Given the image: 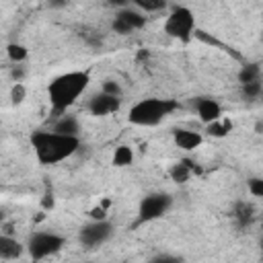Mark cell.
Wrapping results in <instances>:
<instances>
[{
	"mask_svg": "<svg viewBox=\"0 0 263 263\" xmlns=\"http://www.w3.org/2000/svg\"><path fill=\"white\" fill-rule=\"evenodd\" d=\"M205 127H208V132H210V136L224 138V136L232 129V123H230L228 119H218V121H214V123H210V125H205Z\"/></svg>",
	"mask_w": 263,
	"mask_h": 263,
	"instance_id": "cell-21",
	"label": "cell"
},
{
	"mask_svg": "<svg viewBox=\"0 0 263 263\" xmlns=\"http://www.w3.org/2000/svg\"><path fill=\"white\" fill-rule=\"evenodd\" d=\"M232 216H234V220H236L238 226H249L253 222V218H255V208L251 203H247V201H238L234 205Z\"/></svg>",
	"mask_w": 263,
	"mask_h": 263,
	"instance_id": "cell-14",
	"label": "cell"
},
{
	"mask_svg": "<svg viewBox=\"0 0 263 263\" xmlns=\"http://www.w3.org/2000/svg\"><path fill=\"white\" fill-rule=\"evenodd\" d=\"M261 39H263V33H261Z\"/></svg>",
	"mask_w": 263,
	"mask_h": 263,
	"instance_id": "cell-29",
	"label": "cell"
},
{
	"mask_svg": "<svg viewBox=\"0 0 263 263\" xmlns=\"http://www.w3.org/2000/svg\"><path fill=\"white\" fill-rule=\"evenodd\" d=\"M66 245V238L58 232H51V230H39V232H33L27 240V253L31 259L35 261H41V259H47L55 253H60Z\"/></svg>",
	"mask_w": 263,
	"mask_h": 263,
	"instance_id": "cell-5",
	"label": "cell"
},
{
	"mask_svg": "<svg viewBox=\"0 0 263 263\" xmlns=\"http://www.w3.org/2000/svg\"><path fill=\"white\" fill-rule=\"evenodd\" d=\"M240 92L245 97V101H255L263 95V82L261 80H253V82H245L240 84Z\"/></svg>",
	"mask_w": 263,
	"mask_h": 263,
	"instance_id": "cell-18",
	"label": "cell"
},
{
	"mask_svg": "<svg viewBox=\"0 0 263 263\" xmlns=\"http://www.w3.org/2000/svg\"><path fill=\"white\" fill-rule=\"evenodd\" d=\"M146 21H148L146 12H142L136 6H125L115 12V16L111 21V29L117 35H132V33L140 31L146 25Z\"/></svg>",
	"mask_w": 263,
	"mask_h": 263,
	"instance_id": "cell-8",
	"label": "cell"
},
{
	"mask_svg": "<svg viewBox=\"0 0 263 263\" xmlns=\"http://www.w3.org/2000/svg\"><path fill=\"white\" fill-rule=\"evenodd\" d=\"M168 175H171V179H173L175 183H185V181L191 179L193 168H191V164H189L187 160H181V162H175V164L171 166Z\"/></svg>",
	"mask_w": 263,
	"mask_h": 263,
	"instance_id": "cell-15",
	"label": "cell"
},
{
	"mask_svg": "<svg viewBox=\"0 0 263 263\" xmlns=\"http://www.w3.org/2000/svg\"><path fill=\"white\" fill-rule=\"evenodd\" d=\"M31 146L35 152V158L43 166H53L64 160H68L72 154L80 148L78 136H66L55 129H41L31 136Z\"/></svg>",
	"mask_w": 263,
	"mask_h": 263,
	"instance_id": "cell-1",
	"label": "cell"
},
{
	"mask_svg": "<svg viewBox=\"0 0 263 263\" xmlns=\"http://www.w3.org/2000/svg\"><path fill=\"white\" fill-rule=\"evenodd\" d=\"M173 142L177 148L185 150V152H191V150H197L203 142V136L199 132H193V129H187V127H179L173 132Z\"/></svg>",
	"mask_w": 263,
	"mask_h": 263,
	"instance_id": "cell-11",
	"label": "cell"
},
{
	"mask_svg": "<svg viewBox=\"0 0 263 263\" xmlns=\"http://www.w3.org/2000/svg\"><path fill=\"white\" fill-rule=\"evenodd\" d=\"M25 251H27V245L18 242L16 238H12V236H8V234H0V259H2V261L21 259Z\"/></svg>",
	"mask_w": 263,
	"mask_h": 263,
	"instance_id": "cell-12",
	"label": "cell"
},
{
	"mask_svg": "<svg viewBox=\"0 0 263 263\" xmlns=\"http://www.w3.org/2000/svg\"><path fill=\"white\" fill-rule=\"evenodd\" d=\"M90 218H92V220L105 218V210H103V208H95V210H90Z\"/></svg>",
	"mask_w": 263,
	"mask_h": 263,
	"instance_id": "cell-27",
	"label": "cell"
},
{
	"mask_svg": "<svg viewBox=\"0 0 263 263\" xmlns=\"http://www.w3.org/2000/svg\"><path fill=\"white\" fill-rule=\"evenodd\" d=\"M10 99H12V103H16V105L25 99V86H23L21 82H16V84L12 86V90H10Z\"/></svg>",
	"mask_w": 263,
	"mask_h": 263,
	"instance_id": "cell-24",
	"label": "cell"
},
{
	"mask_svg": "<svg viewBox=\"0 0 263 263\" xmlns=\"http://www.w3.org/2000/svg\"><path fill=\"white\" fill-rule=\"evenodd\" d=\"M193 111L197 115V119L203 125H210L218 119H222V105L212 99V97H197L193 99Z\"/></svg>",
	"mask_w": 263,
	"mask_h": 263,
	"instance_id": "cell-10",
	"label": "cell"
},
{
	"mask_svg": "<svg viewBox=\"0 0 263 263\" xmlns=\"http://www.w3.org/2000/svg\"><path fill=\"white\" fill-rule=\"evenodd\" d=\"M259 247H261V253H263V238H261V242H259Z\"/></svg>",
	"mask_w": 263,
	"mask_h": 263,
	"instance_id": "cell-28",
	"label": "cell"
},
{
	"mask_svg": "<svg viewBox=\"0 0 263 263\" xmlns=\"http://www.w3.org/2000/svg\"><path fill=\"white\" fill-rule=\"evenodd\" d=\"M88 82H90V74L86 70H72L55 76L47 86L51 111L55 115L66 113V109H70L88 88Z\"/></svg>",
	"mask_w": 263,
	"mask_h": 263,
	"instance_id": "cell-2",
	"label": "cell"
},
{
	"mask_svg": "<svg viewBox=\"0 0 263 263\" xmlns=\"http://www.w3.org/2000/svg\"><path fill=\"white\" fill-rule=\"evenodd\" d=\"M6 53H8L10 62L21 64V62H25V60H27L29 49H27L25 45H21V43H8V45H6Z\"/></svg>",
	"mask_w": 263,
	"mask_h": 263,
	"instance_id": "cell-20",
	"label": "cell"
},
{
	"mask_svg": "<svg viewBox=\"0 0 263 263\" xmlns=\"http://www.w3.org/2000/svg\"><path fill=\"white\" fill-rule=\"evenodd\" d=\"M134 162V150L129 146H117L113 152V164L115 166H127Z\"/></svg>",
	"mask_w": 263,
	"mask_h": 263,
	"instance_id": "cell-17",
	"label": "cell"
},
{
	"mask_svg": "<svg viewBox=\"0 0 263 263\" xmlns=\"http://www.w3.org/2000/svg\"><path fill=\"white\" fill-rule=\"evenodd\" d=\"M132 6L140 8L142 12H158L166 6V0H132Z\"/></svg>",
	"mask_w": 263,
	"mask_h": 263,
	"instance_id": "cell-19",
	"label": "cell"
},
{
	"mask_svg": "<svg viewBox=\"0 0 263 263\" xmlns=\"http://www.w3.org/2000/svg\"><path fill=\"white\" fill-rule=\"evenodd\" d=\"M103 92H109V95H115V97H121L123 90H121V84L117 80H105L103 86H101Z\"/></svg>",
	"mask_w": 263,
	"mask_h": 263,
	"instance_id": "cell-23",
	"label": "cell"
},
{
	"mask_svg": "<svg viewBox=\"0 0 263 263\" xmlns=\"http://www.w3.org/2000/svg\"><path fill=\"white\" fill-rule=\"evenodd\" d=\"M173 208V195L166 191H152L140 199L138 205V224H148L164 214H168Z\"/></svg>",
	"mask_w": 263,
	"mask_h": 263,
	"instance_id": "cell-6",
	"label": "cell"
},
{
	"mask_svg": "<svg viewBox=\"0 0 263 263\" xmlns=\"http://www.w3.org/2000/svg\"><path fill=\"white\" fill-rule=\"evenodd\" d=\"M121 107V97L109 95V92H97L86 101V111L95 117H107L111 113H117Z\"/></svg>",
	"mask_w": 263,
	"mask_h": 263,
	"instance_id": "cell-9",
	"label": "cell"
},
{
	"mask_svg": "<svg viewBox=\"0 0 263 263\" xmlns=\"http://www.w3.org/2000/svg\"><path fill=\"white\" fill-rule=\"evenodd\" d=\"M152 261H154V263H179V261H181V257L162 253V255H154V257H152Z\"/></svg>",
	"mask_w": 263,
	"mask_h": 263,
	"instance_id": "cell-25",
	"label": "cell"
},
{
	"mask_svg": "<svg viewBox=\"0 0 263 263\" xmlns=\"http://www.w3.org/2000/svg\"><path fill=\"white\" fill-rule=\"evenodd\" d=\"M51 129H55V132H60V134H66V136H78V132H80V121H78L74 115L62 113V115H58V119H55V123H53Z\"/></svg>",
	"mask_w": 263,
	"mask_h": 263,
	"instance_id": "cell-13",
	"label": "cell"
},
{
	"mask_svg": "<svg viewBox=\"0 0 263 263\" xmlns=\"http://www.w3.org/2000/svg\"><path fill=\"white\" fill-rule=\"evenodd\" d=\"M253 80H261V66L259 64H245L238 70V82H253Z\"/></svg>",
	"mask_w": 263,
	"mask_h": 263,
	"instance_id": "cell-16",
	"label": "cell"
},
{
	"mask_svg": "<svg viewBox=\"0 0 263 263\" xmlns=\"http://www.w3.org/2000/svg\"><path fill=\"white\" fill-rule=\"evenodd\" d=\"M247 189H249L251 195H255V197H263V179H261V177H253V179H249V181H247Z\"/></svg>",
	"mask_w": 263,
	"mask_h": 263,
	"instance_id": "cell-22",
	"label": "cell"
},
{
	"mask_svg": "<svg viewBox=\"0 0 263 263\" xmlns=\"http://www.w3.org/2000/svg\"><path fill=\"white\" fill-rule=\"evenodd\" d=\"M164 33L177 41H189L195 33V14L187 6H175L164 18Z\"/></svg>",
	"mask_w": 263,
	"mask_h": 263,
	"instance_id": "cell-4",
	"label": "cell"
},
{
	"mask_svg": "<svg viewBox=\"0 0 263 263\" xmlns=\"http://www.w3.org/2000/svg\"><path fill=\"white\" fill-rule=\"evenodd\" d=\"M109 4L115 8H125V6H132V0H109Z\"/></svg>",
	"mask_w": 263,
	"mask_h": 263,
	"instance_id": "cell-26",
	"label": "cell"
},
{
	"mask_svg": "<svg viewBox=\"0 0 263 263\" xmlns=\"http://www.w3.org/2000/svg\"><path fill=\"white\" fill-rule=\"evenodd\" d=\"M113 234H115V226L107 218H99V220H92L90 218V222L80 228L78 240L86 249H97V247L105 245L107 240H111Z\"/></svg>",
	"mask_w": 263,
	"mask_h": 263,
	"instance_id": "cell-7",
	"label": "cell"
},
{
	"mask_svg": "<svg viewBox=\"0 0 263 263\" xmlns=\"http://www.w3.org/2000/svg\"><path fill=\"white\" fill-rule=\"evenodd\" d=\"M177 105L171 99H158V97L140 99L138 103H134L129 107L127 121L132 125H138V127H156L164 121L166 115H171V111Z\"/></svg>",
	"mask_w": 263,
	"mask_h": 263,
	"instance_id": "cell-3",
	"label": "cell"
}]
</instances>
